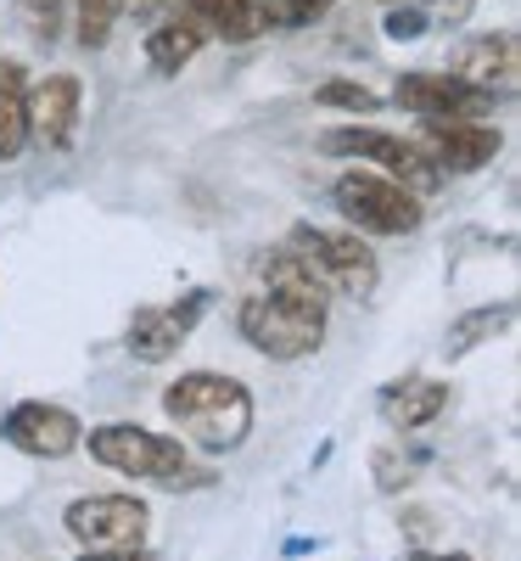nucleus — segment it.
Wrapping results in <instances>:
<instances>
[{
	"mask_svg": "<svg viewBox=\"0 0 521 561\" xmlns=\"http://www.w3.org/2000/svg\"><path fill=\"white\" fill-rule=\"evenodd\" d=\"M163 410L169 421L208 455H230L242 449L253 433V393L224 377V370H180L163 388Z\"/></svg>",
	"mask_w": 521,
	"mask_h": 561,
	"instance_id": "nucleus-1",
	"label": "nucleus"
},
{
	"mask_svg": "<svg viewBox=\"0 0 521 561\" xmlns=\"http://www.w3.org/2000/svg\"><path fill=\"white\" fill-rule=\"evenodd\" d=\"M79 444L90 449L96 466H107L118 478H135V483H163V489H202L208 483V472H192L185 438L135 427V421H102V427H90Z\"/></svg>",
	"mask_w": 521,
	"mask_h": 561,
	"instance_id": "nucleus-2",
	"label": "nucleus"
},
{
	"mask_svg": "<svg viewBox=\"0 0 521 561\" xmlns=\"http://www.w3.org/2000/svg\"><path fill=\"white\" fill-rule=\"evenodd\" d=\"M325 320H331L325 293H258L235 314L247 348H258L264 359H280V365L309 359L325 343Z\"/></svg>",
	"mask_w": 521,
	"mask_h": 561,
	"instance_id": "nucleus-3",
	"label": "nucleus"
},
{
	"mask_svg": "<svg viewBox=\"0 0 521 561\" xmlns=\"http://www.w3.org/2000/svg\"><path fill=\"white\" fill-rule=\"evenodd\" d=\"M287 248L325 280V293H337L348 304H370L382 287V259L359 237V230H320V225H292Z\"/></svg>",
	"mask_w": 521,
	"mask_h": 561,
	"instance_id": "nucleus-4",
	"label": "nucleus"
},
{
	"mask_svg": "<svg viewBox=\"0 0 521 561\" xmlns=\"http://www.w3.org/2000/svg\"><path fill=\"white\" fill-rule=\"evenodd\" d=\"M331 203L348 219V230L359 237H415L420 230V197L404 192L398 180L375 174V169H343L337 185H331Z\"/></svg>",
	"mask_w": 521,
	"mask_h": 561,
	"instance_id": "nucleus-5",
	"label": "nucleus"
},
{
	"mask_svg": "<svg viewBox=\"0 0 521 561\" xmlns=\"http://www.w3.org/2000/svg\"><path fill=\"white\" fill-rule=\"evenodd\" d=\"M320 152H325V158H364V163H375V174L398 180L404 192H415V197H426V192H438V185H443V174L420 158L415 140L387 135V129H359V124L325 129V135H320Z\"/></svg>",
	"mask_w": 521,
	"mask_h": 561,
	"instance_id": "nucleus-6",
	"label": "nucleus"
},
{
	"mask_svg": "<svg viewBox=\"0 0 521 561\" xmlns=\"http://www.w3.org/2000/svg\"><path fill=\"white\" fill-rule=\"evenodd\" d=\"M409 140L438 174H477L505 147V135L488 118H420V129Z\"/></svg>",
	"mask_w": 521,
	"mask_h": 561,
	"instance_id": "nucleus-7",
	"label": "nucleus"
},
{
	"mask_svg": "<svg viewBox=\"0 0 521 561\" xmlns=\"http://www.w3.org/2000/svg\"><path fill=\"white\" fill-rule=\"evenodd\" d=\"M494 90L471 84L460 73H432V68H415V73H398L393 84V107H404L409 118H494Z\"/></svg>",
	"mask_w": 521,
	"mask_h": 561,
	"instance_id": "nucleus-8",
	"label": "nucleus"
},
{
	"mask_svg": "<svg viewBox=\"0 0 521 561\" xmlns=\"http://www.w3.org/2000/svg\"><path fill=\"white\" fill-rule=\"evenodd\" d=\"M62 528L84 545V550H113V545H140L152 528L147 500L135 494H79L62 511Z\"/></svg>",
	"mask_w": 521,
	"mask_h": 561,
	"instance_id": "nucleus-9",
	"label": "nucleus"
},
{
	"mask_svg": "<svg viewBox=\"0 0 521 561\" xmlns=\"http://www.w3.org/2000/svg\"><path fill=\"white\" fill-rule=\"evenodd\" d=\"M0 438H7L12 449L34 455V460H62L79 449L84 438V421L68 410V404H51V399H23L7 410V421H0Z\"/></svg>",
	"mask_w": 521,
	"mask_h": 561,
	"instance_id": "nucleus-10",
	"label": "nucleus"
},
{
	"mask_svg": "<svg viewBox=\"0 0 521 561\" xmlns=\"http://www.w3.org/2000/svg\"><path fill=\"white\" fill-rule=\"evenodd\" d=\"M84 118V79L79 73H45L28 84V140L51 152H68Z\"/></svg>",
	"mask_w": 521,
	"mask_h": 561,
	"instance_id": "nucleus-11",
	"label": "nucleus"
},
{
	"mask_svg": "<svg viewBox=\"0 0 521 561\" xmlns=\"http://www.w3.org/2000/svg\"><path fill=\"white\" fill-rule=\"evenodd\" d=\"M202 309H208V293H192V298H180V304H147V309H135L129 314V354L147 359V365H163L185 337H192V325L202 320Z\"/></svg>",
	"mask_w": 521,
	"mask_h": 561,
	"instance_id": "nucleus-12",
	"label": "nucleus"
},
{
	"mask_svg": "<svg viewBox=\"0 0 521 561\" xmlns=\"http://www.w3.org/2000/svg\"><path fill=\"white\" fill-rule=\"evenodd\" d=\"M449 73L483 84V90H510V79H516V34L499 28V34L460 39L449 51Z\"/></svg>",
	"mask_w": 521,
	"mask_h": 561,
	"instance_id": "nucleus-13",
	"label": "nucleus"
},
{
	"mask_svg": "<svg viewBox=\"0 0 521 561\" xmlns=\"http://www.w3.org/2000/svg\"><path fill=\"white\" fill-rule=\"evenodd\" d=\"M213 34L197 23V18H185V12H174V18H152V28H147V62H152V73H180V68H192L197 62V51L208 45Z\"/></svg>",
	"mask_w": 521,
	"mask_h": 561,
	"instance_id": "nucleus-14",
	"label": "nucleus"
},
{
	"mask_svg": "<svg viewBox=\"0 0 521 561\" xmlns=\"http://www.w3.org/2000/svg\"><path fill=\"white\" fill-rule=\"evenodd\" d=\"M449 410V382H432V377H404L382 393V415L393 433H420Z\"/></svg>",
	"mask_w": 521,
	"mask_h": 561,
	"instance_id": "nucleus-15",
	"label": "nucleus"
},
{
	"mask_svg": "<svg viewBox=\"0 0 521 561\" xmlns=\"http://www.w3.org/2000/svg\"><path fill=\"white\" fill-rule=\"evenodd\" d=\"M28 152V68L0 57V163Z\"/></svg>",
	"mask_w": 521,
	"mask_h": 561,
	"instance_id": "nucleus-16",
	"label": "nucleus"
},
{
	"mask_svg": "<svg viewBox=\"0 0 521 561\" xmlns=\"http://www.w3.org/2000/svg\"><path fill=\"white\" fill-rule=\"evenodd\" d=\"M510 320H516V304L499 298V304H477V309H465L449 320V337H443V354L449 359H465V354H477L483 343H494L499 332H510Z\"/></svg>",
	"mask_w": 521,
	"mask_h": 561,
	"instance_id": "nucleus-17",
	"label": "nucleus"
},
{
	"mask_svg": "<svg viewBox=\"0 0 521 561\" xmlns=\"http://www.w3.org/2000/svg\"><path fill=\"white\" fill-rule=\"evenodd\" d=\"M253 270H258V280H264V293H325V280H320L287 242H280V248H264ZM325 298H331V293H325Z\"/></svg>",
	"mask_w": 521,
	"mask_h": 561,
	"instance_id": "nucleus-18",
	"label": "nucleus"
},
{
	"mask_svg": "<svg viewBox=\"0 0 521 561\" xmlns=\"http://www.w3.org/2000/svg\"><path fill=\"white\" fill-rule=\"evenodd\" d=\"M12 18L34 45H57L68 23V0H12Z\"/></svg>",
	"mask_w": 521,
	"mask_h": 561,
	"instance_id": "nucleus-19",
	"label": "nucleus"
},
{
	"mask_svg": "<svg viewBox=\"0 0 521 561\" xmlns=\"http://www.w3.org/2000/svg\"><path fill=\"white\" fill-rule=\"evenodd\" d=\"M118 23H124L118 18V0H79V12H73V34H79L84 51H102Z\"/></svg>",
	"mask_w": 521,
	"mask_h": 561,
	"instance_id": "nucleus-20",
	"label": "nucleus"
},
{
	"mask_svg": "<svg viewBox=\"0 0 521 561\" xmlns=\"http://www.w3.org/2000/svg\"><path fill=\"white\" fill-rule=\"evenodd\" d=\"M314 107H337V113H375L382 107V96L364 84V79H325L320 90H314Z\"/></svg>",
	"mask_w": 521,
	"mask_h": 561,
	"instance_id": "nucleus-21",
	"label": "nucleus"
},
{
	"mask_svg": "<svg viewBox=\"0 0 521 561\" xmlns=\"http://www.w3.org/2000/svg\"><path fill=\"white\" fill-rule=\"evenodd\" d=\"M426 28H432V12H426L420 0H393V7H387V39L409 45V39H420Z\"/></svg>",
	"mask_w": 521,
	"mask_h": 561,
	"instance_id": "nucleus-22",
	"label": "nucleus"
},
{
	"mask_svg": "<svg viewBox=\"0 0 521 561\" xmlns=\"http://www.w3.org/2000/svg\"><path fill=\"white\" fill-rule=\"evenodd\" d=\"M242 7H247V0H180V12H185V18H197L208 34H213L230 12H242Z\"/></svg>",
	"mask_w": 521,
	"mask_h": 561,
	"instance_id": "nucleus-23",
	"label": "nucleus"
},
{
	"mask_svg": "<svg viewBox=\"0 0 521 561\" xmlns=\"http://www.w3.org/2000/svg\"><path fill=\"white\" fill-rule=\"evenodd\" d=\"M79 561H158V556L140 550V545H113V550H84Z\"/></svg>",
	"mask_w": 521,
	"mask_h": 561,
	"instance_id": "nucleus-24",
	"label": "nucleus"
},
{
	"mask_svg": "<svg viewBox=\"0 0 521 561\" xmlns=\"http://www.w3.org/2000/svg\"><path fill=\"white\" fill-rule=\"evenodd\" d=\"M169 0H118V18H135V23H152Z\"/></svg>",
	"mask_w": 521,
	"mask_h": 561,
	"instance_id": "nucleus-25",
	"label": "nucleus"
},
{
	"mask_svg": "<svg viewBox=\"0 0 521 561\" xmlns=\"http://www.w3.org/2000/svg\"><path fill=\"white\" fill-rule=\"evenodd\" d=\"M404 561H471V556H460V550H420V556H404Z\"/></svg>",
	"mask_w": 521,
	"mask_h": 561,
	"instance_id": "nucleus-26",
	"label": "nucleus"
},
{
	"mask_svg": "<svg viewBox=\"0 0 521 561\" xmlns=\"http://www.w3.org/2000/svg\"><path fill=\"white\" fill-rule=\"evenodd\" d=\"M314 545H320V539H287V556H309Z\"/></svg>",
	"mask_w": 521,
	"mask_h": 561,
	"instance_id": "nucleus-27",
	"label": "nucleus"
}]
</instances>
